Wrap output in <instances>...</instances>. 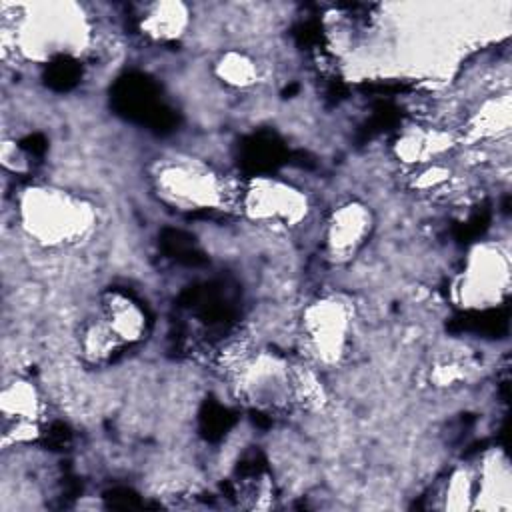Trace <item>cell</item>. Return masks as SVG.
Here are the masks:
<instances>
[{"label":"cell","mask_w":512,"mask_h":512,"mask_svg":"<svg viewBox=\"0 0 512 512\" xmlns=\"http://www.w3.org/2000/svg\"><path fill=\"white\" fill-rule=\"evenodd\" d=\"M188 8L180 2H156L140 20V30L154 42L178 40L188 28Z\"/></svg>","instance_id":"obj_12"},{"label":"cell","mask_w":512,"mask_h":512,"mask_svg":"<svg viewBox=\"0 0 512 512\" xmlns=\"http://www.w3.org/2000/svg\"><path fill=\"white\" fill-rule=\"evenodd\" d=\"M18 220L34 242L62 248L80 242L92 230L94 210L72 192L36 184L22 190Z\"/></svg>","instance_id":"obj_1"},{"label":"cell","mask_w":512,"mask_h":512,"mask_svg":"<svg viewBox=\"0 0 512 512\" xmlns=\"http://www.w3.org/2000/svg\"><path fill=\"white\" fill-rule=\"evenodd\" d=\"M508 100H496V102H490L482 108V112L478 114V120H476V126L480 132H496V130H502L504 126H508Z\"/></svg>","instance_id":"obj_16"},{"label":"cell","mask_w":512,"mask_h":512,"mask_svg":"<svg viewBox=\"0 0 512 512\" xmlns=\"http://www.w3.org/2000/svg\"><path fill=\"white\" fill-rule=\"evenodd\" d=\"M372 232V212L356 200L334 208L324 226V248L334 262H346L366 244Z\"/></svg>","instance_id":"obj_7"},{"label":"cell","mask_w":512,"mask_h":512,"mask_svg":"<svg viewBox=\"0 0 512 512\" xmlns=\"http://www.w3.org/2000/svg\"><path fill=\"white\" fill-rule=\"evenodd\" d=\"M468 366L462 360L456 358H448V360H438L432 368H430V382L438 388H452L458 382L466 380L468 376Z\"/></svg>","instance_id":"obj_15"},{"label":"cell","mask_w":512,"mask_h":512,"mask_svg":"<svg viewBox=\"0 0 512 512\" xmlns=\"http://www.w3.org/2000/svg\"><path fill=\"white\" fill-rule=\"evenodd\" d=\"M236 202L248 220L274 230H292L310 214L306 192L276 176L250 178L236 192Z\"/></svg>","instance_id":"obj_3"},{"label":"cell","mask_w":512,"mask_h":512,"mask_svg":"<svg viewBox=\"0 0 512 512\" xmlns=\"http://www.w3.org/2000/svg\"><path fill=\"white\" fill-rule=\"evenodd\" d=\"M218 80L230 88H250L258 82V64L244 52L228 50L214 66Z\"/></svg>","instance_id":"obj_13"},{"label":"cell","mask_w":512,"mask_h":512,"mask_svg":"<svg viewBox=\"0 0 512 512\" xmlns=\"http://www.w3.org/2000/svg\"><path fill=\"white\" fill-rule=\"evenodd\" d=\"M510 286V262L498 244H478L470 250L456 280L454 298L464 308H490L504 300Z\"/></svg>","instance_id":"obj_4"},{"label":"cell","mask_w":512,"mask_h":512,"mask_svg":"<svg viewBox=\"0 0 512 512\" xmlns=\"http://www.w3.org/2000/svg\"><path fill=\"white\" fill-rule=\"evenodd\" d=\"M352 334V308L340 296L318 298L302 312V338L310 356L324 364H336L346 354Z\"/></svg>","instance_id":"obj_5"},{"label":"cell","mask_w":512,"mask_h":512,"mask_svg":"<svg viewBox=\"0 0 512 512\" xmlns=\"http://www.w3.org/2000/svg\"><path fill=\"white\" fill-rule=\"evenodd\" d=\"M154 190L166 206L182 212L222 208L230 200L224 178L208 164L192 158H172L156 166Z\"/></svg>","instance_id":"obj_2"},{"label":"cell","mask_w":512,"mask_h":512,"mask_svg":"<svg viewBox=\"0 0 512 512\" xmlns=\"http://www.w3.org/2000/svg\"><path fill=\"white\" fill-rule=\"evenodd\" d=\"M476 498V474L468 468L452 472L444 490V506L448 510H468Z\"/></svg>","instance_id":"obj_14"},{"label":"cell","mask_w":512,"mask_h":512,"mask_svg":"<svg viewBox=\"0 0 512 512\" xmlns=\"http://www.w3.org/2000/svg\"><path fill=\"white\" fill-rule=\"evenodd\" d=\"M0 412L4 428L16 432V442L34 438L42 414V398L38 388L26 378H14L4 384L0 394Z\"/></svg>","instance_id":"obj_9"},{"label":"cell","mask_w":512,"mask_h":512,"mask_svg":"<svg viewBox=\"0 0 512 512\" xmlns=\"http://www.w3.org/2000/svg\"><path fill=\"white\" fill-rule=\"evenodd\" d=\"M452 146V136L442 130H432V128H412L406 130L402 136L396 140V156L402 162L408 164H432L438 160L446 150Z\"/></svg>","instance_id":"obj_11"},{"label":"cell","mask_w":512,"mask_h":512,"mask_svg":"<svg viewBox=\"0 0 512 512\" xmlns=\"http://www.w3.org/2000/svg\"><path fill=\"white\" fill-rule=\"evenodd\" d=\"M242 386L248 398L262 408H280L294 402L292 368L276 356H258L244 364Z\"/></svg>","instance_id":"obj_8"},{"label":"cell","mask_w":512,"mask_h":512,"mask_svg":"<svg viewBox=\"0 0 512 512\" xmlns=\"http://www.w3.org/2000/svg\"><path fill=\"white\" fill-rule=\"evenodd\" d=\"M98 318L122 346L138 342L146 330V314L142 306L120 290H112L104 296Z\"/></svg>","instance_id":"obj_10"},{"label":"cell","mask_w":512,"mask_h":512,"mask_svg":"<svg viewBox=\"0 0 512 512\" xmlns=\"http://www.w3.org/2000/svg\"><path fill=\"white\" fill-rule=\"evenodd\" d=\"M88 28L68 4H42L36 16L24 20L22 44L34 56H66L84 48Z\"/></svg>","instance_id":"obj_6"}]
</instances>
